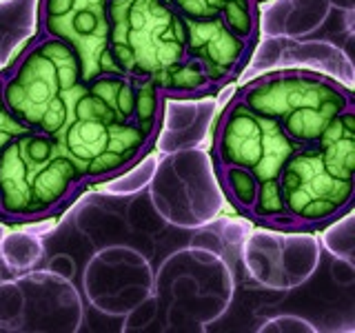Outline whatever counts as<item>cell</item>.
Masks as SVG:
<instances>
[{
	"label": "cell",
	"mask_w": 355,
	"mask_h": 333,
	"mask_svg": "<svg viewBox=\"0 0 355 333\" xmlns=\"http://www.w3.org/2000/svg\"><path fill=\"white\" fill-rule=\"evenodd\" d=\"M3 78V100L18 122L55 136L85 92L78 56L64 42L36 33Z\"/></svg>",
	"instance_id": "4"
},
{
	"label": "cell",
	"mask_w": 355,
	"mask_h": 333,
	"mask_svg": "<svg viewBox=\"0 0 355 333\" xmlns=\"http://www.w3.org/2000/svg\"><path fill=\"white\" fill-rule=\"evenodd\" d=\"M109 56L118 74L153 85L164 98L216 94L189 56L184 22L169 0H109Z\"/></svg>",
	"instance_id": "1"
},
{
	"label": "cell",
	"mask_w": 355,
	"mask_h": 333,
	"mask_svg": "<svg viewBox=\"0 0 355 333\" xmlns=\"http://www.w3.org/2000/svg\"><path fill=\"white\" fill-rule=\"evenodd\" d=\"M216 171L233 207L240 214L249 216L255 203V196H258V180L249 171L238 169V166H216Z\"/></svg>",
	"instance_id": "11"
},
{
	"label": "cell",
	"mask_w": 355,
	"mask_h": 333,
	"mask_svg": "<svg viewBox=\"0 0 355 333\" xmlns=\"http://www.w3.org/2000/svg\"><path fill=\"white\" fill-rule=\"evenodd\" d=\"M158 133L136 122L120 120L103 100L85 92L76 100L53 140L89 182H107L142 160Z\"/></svg>",
	"instance_id": "7"
},
{
	"label": "cell",
	"mask_w": 355,
	"mask_h": 333,
	"mask_svg": "<svg viewBox=\"0 0 355 333\" xmlns=\"http://www.w3.org/2000/svg\"><path fill=\"white\" fill-rule=\"evenodd\" d=\"M180 18L184 22L189 56L200 65L218 92L242 71L253 42L240 38L220 18Z\"/></svg>",
	"instance_id": "9"
},
{
	"label": "cell",
	"mask_w": 355,
	"mask_h": 333,
	"mask_svg": "<svg viewBox=\"0 0 355 333\" xmlns=\"http://www.w3.org/2000/svg\"><path fill=\"white\" fill-rule=\"evenodd\" d=\"M291 231L327 227L347 216L355 196V107L322 136L297 147L277 176Z\"/></svg>",
	"instance_id": "2"
},
{
	"label": "cell",
	"mask_w": 355,
	"mask_h": 333,
	"mask_svg": "<svg viewBox=\"0 0 355 333\" xmlns=\"http://www.w3.org/2000/svg\"><path fill=\"white\" fill-rule=\"evenodd\" d=\"M297 147L302 144L293 142L273 120L251 111L238 96L222 111L214 133L216 166H238L258 180V196L249 218L260 225L291 231L277 176Z\"/></svg>",
	"instance_id": "5"
},
{
	"label": "cell",
	"mask_w": 355,
	"mask_h": 333,
	"mask_svg": "<svg viewBox=\"0 0 355 333\" xmlns=\"http://www.w3.org/2000/svg\"><path fill=\"white\" fill-rule=\"evenodd\" d=\"M87 187L51 136L27 129L0 149V220L53 218Z\"/></svg>",
	"instance_id": "3"
},
{
	"label": "cell",
	"mask_w": 355,
	"mask_h": 333,
	"mask_svg": "<svg viewBox=\"0 0 355 333\" xmlns=\"http://www.w3.org/2000/svg\"><path fill=\"white\" fill-rule=\"evenodd\" d=\"M251 3H255V5H260V3H262V0H251Z\"/></svg>",
	"instance_id": "13"
},
{
	"label": "cell",
	"mask_w": 355,
	"mask_h": 333,
	"mask_svg": "<svg viewBox=\"0 0 355 333\" xmlns=\"http://www.w3.org/2000/svg\"><path fill=\"white\" fill-rule=\"evenodd\" d=\"M22 131H27V127L22 125V122H18L14 116H11V111L7 109L5 100H3V78H0V149Z\"/></svg>",
	"instance_id": "12"
},
{
	"label": "cell",
	"mask_w": 355,
	"mask_h": 333,
	"mask_svg": "<svg viewBox=\"0 0 355 333\" xmlns=\"http://www.w3.org/2000/svg\"><path fill=\"white\" fill-rule=\"evenodd\" d=\"M187 18H220L247 42L258 38V5L251 0H169Z\"/></svg>",
	"instance_id": "10"
},
{
	"label": "cell",
	"mask_w": 355,
	"mask_h": 333,
	"mask_svg": "<svg viewBox=\"0 0 355 333\" xmlns=\"http://www.w3.org/2000/svg\"><path fill=\"white\" fill-rule=\"evenodd\" d=\"M109 0H40L38 33L64 42L80 62L83 80L118 74L109 56Z\"/></svg>",
	"instance_id": "8"
},
{
	"label": "cell",
	"mask_w": 355,
	"mask_h": 333,
	"mask_svg": "<svg viewBox=\"0 0 355 333\" xmlns=\"http://www.w3.org/2000/svg\"><path fill=\"white\" fill-rule=\"evenodd\" d=\"M236 96L255 114L273 120L297 144L315 142L340 114L355 107L351 89L329 76L302 69L260 76Z\"/></svg>",
	"instance_id": "6"
}]
</instances>
